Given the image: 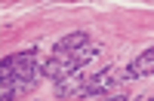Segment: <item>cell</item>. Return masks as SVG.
<instances>
[{
	"instance_id": "obj_1",
	"label": "cell",
	"mask_w": 154,
	"mask_h": 101,
	"mask_svg": "<svg viewBox=\"0 0 154 101\" xmlns=\"http://www.w3.org/2000/svg\"><path fill=\"white\" fill-rule=\"evenodd\" d=\"M0 77H3V86H0V98L3 101H16L19 95H25L28 89H34L43 77V65L37 61L34 52H16L3 58L0 65Z\"/></svg>"
},
{
	"instance_id": "obj_2",
	"label": "cell",
	"mask_w": 154,
	"mask_h": 101,
	"mask_svg": "<svg viewBox=\"0 0 154 101\" xmlns=\"http://www.w3.org/2000/svg\"><path fill=\"white\" fill-rule=\"evenodd\" d=\"M99 55H102V46H96V43H89L86 49H80V52H53V58L43 61V77L59 86V83H65L68 77L80 74L89 61L99 58Z\"/></svg>"
},
{
	"instance_id": "obj_3",
	"label": "cell",
	"mask_w": 154,
	"mask_h": 101,
	"mask_svg": "<svg viewBox=\"0 0 154 101\" xmlns=\"http://www.w3.org/2000/svg\"><path fill=\"white\" fill-rule=\"evenodd\" d=\"M120 77H114V71H99V74H86V86H83V98H96L105 95Z\"/></svg>"
},
{
	"instance_id": "obj_4",
	"label": "cell",
	"mask_w": 154,
	"mask_h": 101,
	"mask_svg": "<svg viewBox=\"0 0 154 101\" xmlns=\"http://www.w3.org/2000/svg\"><path fill=\"white\" fill-rule=\"evenodd\" d=\"M154 74V46L145 49V52H139L133 61H130V68H126V80H136V77H151Z\"/></svg>"
},
{
	"instance_id": "obj_5",
	"label": "cell",
	"mask_w": 154,
	"mask_h": 101,
	"mask_svg": "<svg viewBox=\"0 0 154 101\" xmlns=\"http://www.w3.org/2000/svg\"><path fill=\"white\" fill-rule=\"evenodd\" d=\"M86 46H89V37H86L83 31H74V34H68V37H62L53 52H80V49H86Z\"/></svg>"
},
{
	"instance_id": "obj_6",
	"label": "cell",
	"mask_w": 154,
	"mask_h": 101,
	"mask_svg": "<svg viewBox=\"0 0 154 101\" xmlns=\"http://www.w3.org/2000/svg\"><path fill=\"white\" fill-rule=\"evenodd\" d=\"M139 101H154V98H139Z\"/></svg>"
}]
</instances>
